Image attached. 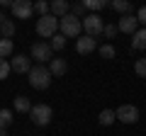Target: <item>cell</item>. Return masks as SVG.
Segmentation results:
<instances>
[{
  "label": "cell",
  "mask_w": 146,
  "mask_h": 136,
  "mask_svg": "<svg viewBox=\"0 0 146 136\" xmlns=\"http://www.w3.org/2000/svg\"><path fill=\"white\" fill-rule=\"evenodd\" d=\"M49 44H51V49H54V51H61V49L66 46V37H63L61 32H58L56 37H51V42H49Z\"/></svg>",
  "instance_id": "obj_21"
},
{
  "label": "cell",
  "mask_w": 146,
  "mask_h": 136,
  "mask_svg": "<svg viewBox=\"0 0 146 136\" xmlns=\"http://www.w3.org/2000/svg\"><path fill=\"white\" fill-rule=\"evenodd\" d=\"M12 124V112L10 110H0V129H7Z\"/></svg>",
  "instance_id": "obj_22"
},
{
  "label": "cell",
  "mask_w": 146,
  "mask_h": 136,
  "mask_svg": "<svg viewBox=\"0 0 146 136\" xmlns=\"http://www.w3.org/2000/svg\"><path fill=\"white\" fill-rule=\"evenodd\" d=\"M117 32H119V27H117V24H105L102 34H105L107 39H115V37H117Z\"/></svg>",
  "instance_id": "obj_26"
},
{
  "label": "cell",
  "mask_w": 146,
  "mask_h": 136,
  "mask_svg": "<svg viewBox=\"0 0 146 136\" xmlns=\"http://www.w3.org/2000/svg\"><path fill=\"white\" fill-rule=\"evenodd\" d=\"M32 12H34V3H29V0H15L12 3V15L17 20H27V17H32Z\"/></svg>",
  "instance_id": "obj_8"
},
{
  "label": "cell",
  "mask_w": 146,
  "mask_h": 136,
  "mask_svg": "<svg viewBox=\"0 0 146 136\" xmlns=\"http://www.w3.org/2000/svg\"><path fill=\"white\" fill-rule=\"evenodd\" d=\"M12 49H15L12 39H0V58H7L12 53Z\"/></svg>",
  "instance_id": "obj_18"
},
{
  "label": "cell",
  "mask_w": 146,
  "mask_h": 136,
  "mask_svg": "<svg viewBox=\"0 0 146 136\" xmlns=\"http://www.w3.org/2000/svg\"><path fill=\"white\" fill-rule=\"evenodd\" d=\"M3 22H5V17H3V15H0V24H3Z\"/></svg>",
  "instance_id": "obj_31"
},
{
  "label": "cell",
  "mask_w": 146,
  "mask_h": 136,
  "mask_svg": "<svg viewBox=\"0 0 146 136\" xmlns=\"http://www.w3.org/2000/svg\"><path fill=\"white\" fill-rule=\"evenodd\" d=\"M131 49H134V51H144L146 49V27H141V29H136V34L134 37H131Z\"/></svg>",
  "instance_id": "obj_13"
},
{
  "label": "cell",
  "mask_w": 146,
  "mask_h": 136,
  "mask_svg": "<svg viewBox=\"0 0 146 136\" xmlns=\"http://www.w3.org/2000/svg\"><path fill=\"white\" fill-rule=\"evenodd\" d=\"M34 12H39L42 17L51 15V3H44V0H39V3H34Z\"/></svg>",
  "instance_id": "obj_20"
},
{
  "label": "cell",
  "mask_w": 146,
  "mask_h": 136,
  "mask_svg": "<svg viewBox=\"0 0 146 136\" xmlns=\"http://www.w3.org/2000/svg\"><path fill=\"white\" fill-rule=\"evenodd\" d=\"M117 27H119L122 34H131V37H134L136 29H139V20H136L134 15H124L119 22H117Z\"/></svg>",
  "instance_id": "obj_9"
},
{
  "label": "cell",
  "mask_w": 146,
  "mask_h": 136,
  "mask_svg": "<svg viewBox=\"0 0 146 136\" xmlns=\"http://www.w3.org/2000/svg\"><path fill=\"white\" fill-rule=\"evenodd\" d=\"M136 20H139V24L146 27V7H139V12H136Z\"/></svg>",
  "instance_id": "obj_29"
},
{
  "label": "cell",
  "mask_w": 146,
  "mask_h": 136,
  "mask_svg": "<svg viewBox=\"0 0 146 136\" xmlns=\"http://www.w3.org/2000/svg\"><path fill=\"white\" fill-rule=\"evenodd\" d=\"M49 71H51V75H63L68 71V63L63 61V58H51V63H49Z\"/></svg>",
  "instance_id": "obj_14"
},
{
  "label": "cell",
  "mask_w": 146,
  "mask_h": 136,
  "mask_svg": "<svg viewBox=\"0 0 146 136\" xmlns=\"http://www.w3.org/2000/svg\"><path fill=\"white\" fill-rule=\"evenodd\" d=\"M112 7H115L117 12H122V17L131 12V3H127V0H115V3H112Z\"/></svg>",
  "instance_id": "obj_19"
},
{
  "label": "cell",
  "mask_w": 146,
  "mask_h": 136,
  "mask_svg": "<svg viewBox=\"0 0 146 136\" xmlns=\"http://www.w3.org/2000/svg\"><path fill=\"white\" fill-rule=\"evenodd\" d=\"M83 29L88 37H98V34H102L105 24H102V17L95 15V12H88V15L83 17Z\"/></svg>",
  "instance_id": "obj_5"
},
{
  "label": "cell",
  "mask_w": 146,
  "mask_h": 136,
  "mask_svg": "<svg viewBox=\"0 0 146 136\" xmlns=\"http://www.w3.org/2000/svg\"><path fill=\"white\" fill-rule=\"evenodd\" d=\"M15 110L17 112H32V105H29V100L25 95H17L15 97Z\"/></svg>",
  "instance_id": "obj_16"
},
{
  "label": "cell",
  "mask_w": 146,
  "mask_h": 136,
  "mask_svg": "<svg viewBox=\"0 0 146 136\" xmlns=\"http://www.w3.org/2000/svg\"><path fill=\"white\" fill-rule=\"evenodd\" d=\"M134 71H136V75L146 78V58H139V61L134 63Z\"/></svg>",
  "instance_id": "obj_27"
},
{
  "label": "cell",
  "mask_w": 146,
  "mask_h": 136,
  "mask_svg": "<svg viewBox=\"0 0 146 136\" xmlns=\"http://www.w3.org/2000/svg\"><path fill=\"white\" fill-rule=\"evenodd\" d=\"M58 24H61V20L54 15H46V17H39L36 20V34L44 39H51L58 34Z\"/></svg>",
  "instance_id": "obj_2"
},
{
  "label": "cell",
  "mask_w": 146,
  "mask_h": 136,
  "mask_svg": "<svg viewBox=\"0 0 146 136\" xmlns=\"http://www.w3.org/2000/svg\"><path fill=\"white\" fill-rule=\"evenodd\" d=\"M95 49H98V42H95V37H88V34H85V37H80L78 42H76V51L78 53H93Z\"/></svg>",
  "instance_id": "obj_10"
},
{
  "label": "cell",
  "mask_w": 146,
  "mask_h": 136,
  "mask_svg": "<svg viewBox=\"0 0 146 136\" xmlns=\"http://www.w3.org/2000/svg\"><path fill=\"white\" fill-rule=\"evenodd\" d=\"M10 66H12L15 73H29V71H32V63H29V58H27L25 53H22V56L10 58Z\"/></svg>",
  "instance_id": "obj_11"
},
{
  "label": "cell",
  "mask_w": 146,
  "mask_h": 136,
  "mask_svg": "<svg viewBox=\"0 0 146 136\" xmlns=\"http://www.w3.org/2000/svg\"><path fill=\"white\" fill-rule=\"evenodd\" d=\"M115 46H110V44H102V46H100V56L102 58H115Z\"/></svg>",
  "instance_id": "obj_25"
},
{
  "label": "cell",
  "mask_w": 146,
  "mask_h": 136,
  "mask_svg": "<svg viewBox=\"0 0 146 136\" xmlns=\"http://www.w3.org/2000/svg\"><path fill=\"white\" fill-rule=\"evenodd\" d=\"M71 15H76V17L83 15L85 17V3H76V5H71Z\"/></svg>",
  "instance_id": "obj_28"
},
{
  "label": "cell",
  "mask_w": 146,
  "mask_h": 136,
  "mask_svg": "<svg viewBox=\"0 0 146 136\" xmlns=\"http://www.w3.org/2000/svg\"><path fill=\"white\" fill-rule=\"evenodd\" d=\"M29 85L34 90H46L49 85H51V71H49V66H42V63H36V66H32L29 73Z\"/></svg>",
  "instance_id": "obj_1"
},
{
  "label": "cell",
  "mask_w": 146,
  "mask_h": 136,
  "mask_svg": "<svg viewBox=\"0 0 146 136\" xmlns=\"http://www.w3.org/2000/svg\"><path fill=\"white\" fill-rule=\"evenodd\" d=\"M32 58L39 61L42 66H44V63H51V58H54L51 44H49V42H36V44H32Z\"/></svg>",
  "instance_id": "obj_4"
},
{
  "label": "cell",
  "mask_w": 146,
  "mask_h": 136,
  "mask_svg": "<svg viewBox=\"0 0 146 136\" xmlns=\"http://www.w3.org/2000/svg\"><path fill=\"white\" fill-rule=\"evenodd\" d=\"M58 29H61L63 37H78L80 29H83V20H80V17H76V15H66V17H61Z\"/></svg>",
  "instance_id": "obj_3"
},
{
  "label": "cell",
  "mask_w": 146,
  "mask_h": 136,
  "mask_svg": "<svg viewBox=\"0 0 146 136\" xmlns=\"http://www.w3.org/2000/svg\"><path fill=\"white\" fill-rule=\"evenodd\" d=\"M102 7H105V0H85V10L95 12V15H98V10H102Z\"/></svg>",
  "instance_id": "obj_24"
},
{
  "label": "cell",
  "mask_w": 146,
  "mask_h": 136,
  "mask_svg": "<svg viewBox=\"0 0 146 136\" xmlns=\"http://www.w3.org/2000/svg\"><path fill=\"white\" fill-rule=\"evenodd\" d=\"M117 112V119L122 121V124H136L139 121V110H136L134 105H122Z\"/></svg>",
  "instance_id": "obj_7"
},
{
  "label": "cell",
  "mask_w": 146,
  "mask_h": 136,
  "mask_svg": "<svg viewBox=\"0 0 146 136\" xmlns=\"http://www.w3.org/2000/svg\"><path fill=\"white\" fill-rule=\"evenodd\" d=\"M51 15L61 20V17L71 15V5H68L66 0H54V3H51Z\"/></svg>",
  "instance_id": "obj_12"
},
{
  "label": "cell",
  "mask_w": 146,
  "mask_h": 136,
  "mask_svg": "<svg viewBox=\"0 0 146 136\" xmlns=\"http://www.w3.org/2000/svg\"><path fill=\"white\" fill-rule=\"evenodd\" d=\"M10 73H12V66H10V61H7V58H0V80H5Z\"/></svg>",
  "instance_id": "obj_23"
},
{
  "label": "cell",
  "mask_w": 146,
  "mask_h": 136,
  "mask_svg": "<svg viewBox=\"0 0 146 136\" xmlns=\"http://www.w3.org/2000/svg\"><path fill=\"white\" fill-rule=\"evenodd\" d=\"M29 117H32V121H34L36 126H46L49 121H51L54 112H51V107H49V105H34V107H32V112H29Z\"/></svg>",
  "instance_id": "obj_6"
},
{
  "label": "cell",
  "mask_w": 146,
  "mask_h": 136,
  "mask_svg": "<svg viewBox=\"0 0 146 136\" xmlns=\"http://www.w3.org/2000/svg\"><path fill=\"white\" fill-rule=\"evenodd\" d=\"M115 119H117V112L115 110H102V112H100V124H102V126H110Z\"/></svg>",
  "instance_id": "obj_15"
},
{
  "label": "cell",
  "mask_w": 146,
  "mask_h": 136,
  "mask_svg": "<svg viewBox=\"0 0 146 136\" xmlns=\"http://www.w3.org/2000/svg\"><path fill=\"white\" fill-rule=\"evenodd\" d=\"M0 34H3V39H10L12 34H15V22H12V20H5L3 24H0Z\"/></svg>",
  "instance_id": "obj_17"
},
{
  "label": "cell",
  "mask_w": 146,
  "mask_h": 136,
  "mask_svg": "<svg viewBox=\"0 0 146 136\" xmlns=\"http://www.w3.org/2000/svg\"><path fill=\"white\" fill-rule=\"evenodd\" d=\"M0 136H7V134H5V129H0Z\"/></svg>",
  "instance_id": "obj_30"
}]
</instances>
